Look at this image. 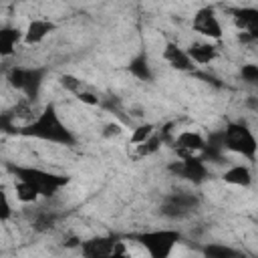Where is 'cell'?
I'll use <instances>...</instances> for the list:
<instances>
[{
	"label": "cell",
	"instance_id": "d6986e66",
	"mask_svg": "<svg viewBox=\"0 0 258 258\" xmlns=\"http://www.w3.org/2000/svg\"><path fill=\"white\" fill-rule=\"evenodd\" d=\"M161 143H163V135H161L159 129H157L149 139H145L143 143L135 145V149H137V157H149V155H153V153L161 147Z\"/></svg>",
	"mask_w": 258,
	"mask_h": 258
},
{
	"label": "cell",
	"instance_id": "484cf974",
	"mask_svg": "<svg viewBox=\"0 0 258 258\" xmlns=\"http://www.w3.org/2000/svg\"><path fill=\"white\" fill-rule=\"evenodd\" d=\"M77 99L83 101V103H87V105H99V97L93 95V93H89V91H81L77 95Z\"/></svg>",
	"mask_w": 258,
	"mask_h": 258
},
{
	"label": "cell",
	"instance_id": "6da1fadb",
	"mask_svg": "<svg viewBox=\"0 0 258 258\" xmlns=\"http://www.w3.org/2000/svg\"><path fill=\"white\" fill-rule=\"evenodd\" d=\"M14 135L30 137V139H38V141H48V143L64 145V147H73L77 143V135L62 121L54 103H46L40 109V113H36L28 123L18 125Z\"/></svg>",
	"mask_w": 258,
	"mask_h": 258
},
{
	"label": "cell",
	"instance_id": "5bb4252c",
	"mask_svg": "<svg viewBox=\"0 0 258 258\" xmlns=\"http://www.w3.org/2000/svg\"><path fill=\"white\" fill-rule=\"evenodd\" d=\"M230 14H232V20L240 32H248L252 36H258V10L256 8H252V6L234 8Z\"/></svg>",
	"mask_w": 258,
	"mask_h": 258
},
{
	"label": "cell",
	"instance_id": "277c9868",
	"mask_svg": "<svg viewBox=\"0 0 258 258\" xmlns=\"http://www.w3.org/2000/svg\"><path fill=\"white\" fill-rule=\"evenodd\" d=\"M222 133V145L226 151H232V153H238L242 157H246L248 161H254L256 159V137L252 133V129L242 123V121H230L226 123L224 129H220Z\"/></svg>",
	"mask_w": 258,
	"mask_h": 258
},
{
	"label": "cell",
	"instance_id": "9c48e42d",
	"mask_svg": "<svg viewBox=\"0 0 258 258\" xmlns=\"http://www.w3.org/2000/svg\"><path fill=\"white\" fill-rule=\"evenodd\" d=\"M191 28H194V32L208 38L210 42L220 40L224 36V26H222L220 16L214 6H202L200 10H196V14L191 18Z\"/></svg>",
	"mask_w": 258,
	"mask_h": 258
},
{
	"label": "cell",
	"instance_id": "e0dca14e",
	"mask_svg": "<svg viewBox=\"0 0 258 258\" xmlns=\"http://www.w3.org/2000/svg\"><path fill=\"white\" fill-rule=\"evenodd\" d=\"M200 250H202L204 258H244L242 250H238L230 244H222V242H208Z\"/></svg>",
	"mask_w": 258,
	"mask_h": 258
},
{
	"label": "cell",
	"instance_id": "d4e9b609",
	"mask_svg": "<svg viewBox=\"0 0 258 258\" xmlns=\"http://www.w3.org/2000/svg\"><path fill=\"white\" fill-rule=\"evenodd\" d=\"M123 133V127L119 125V123H107L105 127H103V135L105 137H117V135H121Z\"/></svg>",
	"mask_w": 258,
	"mask_h": 258
},
{
	"label": "cell",
	"instance_id": "30bf717a",
	"mask_svg": "<svg viewBox=\"0 0 258 258\" xmlns=\"http://www.w3.org/2000/svg\"><path fill=\"white\" fill-rule=\"evenodd\" d=\"M56 30V22L50 18H30L26 28L22 30V42L28 46L40 44L46 36H50Z\"/></svg>",
	"mask_w": 258,
	"mask_h": 258
},
{
	"label": "cell",
	"instance_id": "8fae6325",
	"mask_svg": "<svg viewBox=\"0 0 258 258\" xmlns=\"http://www.w3.org/2000/svg\"><path fill=\"white\" fill-rule=\"evenodd\" d=\"M161 58H163L171 69H175V71H179V73H191V71L196 69V64H194L191 58L187 56L185 48L179 46L177 42H171V40L163 46Z\"/></svg>",
	"mask_w": 258,
	"mask_h": 258
},
{
	"label": "cell",
	"instance_id": "5b68a950",
	"mask_svg": "<svg viewBox=\"0 0 258 258\" xmlns=\"http://www.w3.org/2000/svg\"><path fill=\"white\" fill-rule=\"evenodd\" d=\"M46 69L44 67H22V64H14L8 69L6 73V81L12 89L20 91L24 95V99L34 101L42 89L44 77H46Z\"/></svg>",
	"mask_w": 258,
	"mask_h": 258
},
{
	"label": "cell",
	"instance_id": "4fadbf2b",
	"mask_svg": "<svg viewBox=\"0 0 258 258\" xmlns=\"http://www.w3.org/2000/svg\"><path fill=\"white\" fill-rule=\"evenodd\" d=\"M187 56L191 58L194 64H210L218 58V46L210 40H194L187 48H185Z\"/></svg>",
	"mask_w": 258,
	"mask_h": 258
},
{
	"label": "cell",
	"instance_id": "7a4b0ae2",
	"mask_svg": "<svg viewBox=\"0 0 258 258\" xmlns=\"http://www.w3.org/2000/svg\"><path fill=\"white\" fill-rule=\"evenodd\" d=\"M6 169L14 175L16 181H22V183L30 185L40 198L54 196L58 189H62L71 181V177L64 175V173H54V171H48V169H42V167H36V165H22V163L8 161Z\"/></svg>",
	"mask_w": 258,
	"mask_h": 258
},
{
	"label": "cell",
	"instance_id": "52a82bcc",
	"mask_svg": "<svg viewBox=\"0 0 258 258\" xmlns=\"http://www.w3.org/2000/svg\"><path fill=\"white\" fill-rule=\"evenodd\" d=\"M167 169L173 175H177V177H181L185 181H191L194 185H200V183L210 179V167H208V163L200 155L179 157L177 161H171L167 165Z\"/></svg>",
	"mask_w": 258,
	"mask_h": 258
},
{
	"label": "cell",
	"instance_id": "cb8c5ba5",
	"mask_svg": "<svg viewBox=\"0 0 258 258\" xmlns=\"http://www.w3.org/2000/svg\"><path fill=\"white\" fill-rule=\"evenodd\" d=\"M240 77H242L244 83H248V85H256V83H258V64H254V62L242 64V69H240Z\"/></svg>",
	"mask_w": 258,
	"mask_h": 258
},
{
	"label": "cell",
	"instance_id": "8992f818",
	"mask_svg": "<svg viewBox=\"0 0 258 258\" xmlns=\"http://www.w3.org/2000/svg\"><path fill=\"white\" fill-rule=\"evenodd\" d=\"M83 258H127L119 236H93L79 244Z\"/></svg>",
	"mask_w": 258,
	"mask_h": 258
},
{
	"label": "cell",
	"instance_id": "603a6c76",
	"mask_svg": "<svg viewBox=\"0 0 258 258\" xmlns=\"http://www.w3.org/2000/svg\"><path fill=\"white\" fill-rule=\"evenodd\" d=\"M14 210H12V204H10V198L6 194V189L0 185V222H8L12 218Z\"/></svg>",
	"mask_w": 258,
	"mask_h": 258
},
{
	"label": "cell",
	"instance_id": "7c38bea8",
	"mask_svg": "<svg viewBox=\"0 0 258 258\" xmlns=\"http://www.w3.org/2000/svg\"><path fill=\"white\" fill-rule=\"evenodd\" d=\"M173 145H175V149H177V153L181 157L200 155L202 149H204V145H206V137L200 135L198 131H181L173 139Z\"/></svg>",
	"mask_w": 258,
	"mask_h": 258
},
{
	"label": "cell",
	"instance_id": "ac0fdd59",
	"mask_svg": "<svg viewBox=\"0 0 258 258\" xmlns=\"http://www.w3.org/2000/svg\"><path fill=\"white\" fill-rule=\"evenodd\" d=\"M127 71L139 79V81H153V73H151V64H149V58H147V52H137L129 64H127Z\"/></svg>",
	"mask_w": 258,
	"mask_h": 258
},
{
	"label": "cell",
	"instance_id": "ba28073f",
	"mask_svg": "<svg viewBox=\"0 0 258 258\" xmlns=\"http://www.w3.org/2000/svg\"><path fill=\"white\" fill-rule=\"evenodd\" d=\"M200 208V198L187 191H177V194H169L163 198L161 202V216L169 218V220H181L185 216H189L191 212H196Z\"/></svg>",
	"mask_w": 258,
	"mask_h": 258
},
{
	"label": "cell",
	"instance_id": "9a60e30c",
	"mask_svg": "<svg viewBox=\"0 0 258 258\" xmlns=\"http://www.w3.org/2000/svg\"><path fill=\"white\" fill-rule=\"evenodd\" d=\"M222 179L230 185H240V187H250L252 185V169L246 165V163H236V165H230L224 173H222Z\"/></svg>",
	"mask_w": 258,
	"mask_h": 258
},
{
	"label": "cell",
	"instance_id": "7402d4cb",
	"mask_svg": "<svg viewBox=\"0 0 258 258\" xmlns=\"http://www.w3.org/2000/svg\"><path fill=\"white\" fill-rule=\"evenodd\" d=\"M60 85L69 91V93H73L75 97L81 93V91H85V85H83V81L81 79H77L75 75H60Z\"/></svg>",
	"mask_w": 258,
	"mask_h": 258
},
{
	"label": "cell",
	"instance_id": "44dd1931",
	"mask_svg": "<svg viewBox=\"0 0 258 258\" xmlns=\"http://www.w3.org/2000/svg\"><path fill=\"white\" fill-rule=\"evenodd\" d=\"M14 191H16V198H18L22 204H34V202L40 198L30 185H26V183H22V181H16V183H14Z\"/></svg>",
	"mask_w": 258,
	"mask_h": 258
},
{
	"label": "cell",
	"instance_id": "2e32d148",
	"mask_svg": "<svg viewBox=\"0 0 258 258\" xmlns=\"http://www.w3.org/2000/svg\"><path fill=\"white\" fill-rule=\"evenodd\" d=\"M20 42H22V30L18 26H12V24L0 26V56L14 54Z\"/></svg>",
	"mask_w": 258,
	"mask_h": 258
},
{
	"label": "cell",
	"instance_id": "3957f363",
	"mask_svg": "<svg viewBox=\"0 0 258 258\" xmlns=\"http://www.w3.org/2000/svg\"><path fill=\"white\" fill-rule=\"evenodd\" d=\"M131 240L137 242L149 258H169L175 246L181 242V232L175 228H155L133 234Z\"/></svg>",
	"mask_w": 258,
	"mask_h": 258
},
{
	"label": "cell",
	"instance_id": "ffe728a7",
	"mask_svg": "<svg viewBox=\"0 0 258 258\" xmlns=\"http://www.w3.org/2000/svg\"><path fill=\"white\" fill-rule=\"evenodd\" d=\"M157 129H155V125L153 123H143V125H139L133 133H131V137H129V143L135 147V145H139V143H143L145 139H149L153 133H155Z\"/></svg>",
	"mask_w": 258,
	"mask_h": 258
}]
</instances>
